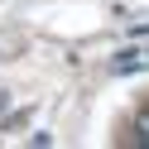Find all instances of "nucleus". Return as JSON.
<instances>
[{
	"instance_id": "f257e3e1",
	"label": "nucleus",
	"mask_w": 149,
	"mask_h": 149,
	"mask_svg": "<svg viewBox=\"0 0 149 149\" xmlns=\"http://www.w3.org/2000/svg\"><path fill=\"white\" fill-rule=\"evenodd\" d=\"M111 68H116V72H139V68H144V53H120Z\"/></svg>"
},
{
	"instance_id": "f03ea898",
	"label": "nucleus",
	"mask_w": 149,
	"mask_h": 149,
	"mask_svg": "<svg viewBox=\"0 0 149 149\" xmlns=\"http://www.w3.org/2000/svg\"><path fill=\"white\" fill-rule=\"evenodd\" d=\"M135 144H144V149H149V106L135 116Z\"/></svg>"
}]
</instances>
